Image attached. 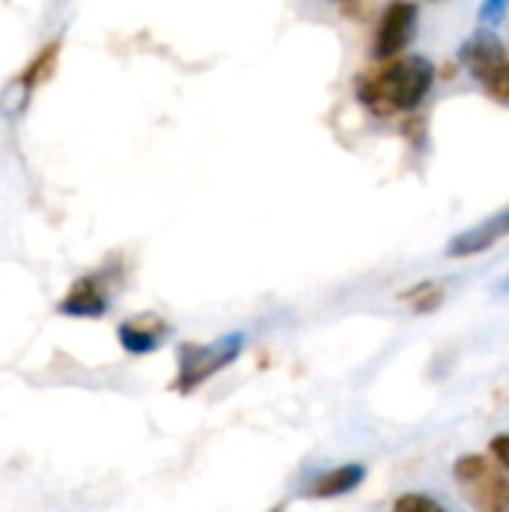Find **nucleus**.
I'll list each match as a JSON object with an SVG mask.
<instances>
[{"label":"nucleus","instance_id":"nucleus-1","mask_svg":"<svg viewBox=\"0 0 509 512\" xmlns=\"http://www.w3.org/2000/svg\"><path fill=\"white\" fill-rule=\"evenodd\" d=\"M432 81H435V66L420 54H408L360 72L357 99L378 117H396L414 111L432 90Z\"/></svg>","mask_w":509,"mask_h":512},{"label":"nucleus","instance_id":"nucleus-2","mask_svg":"<svg viewBox=\"0 0 509 512\" xmlns=\"http://www.w3.org/2000/svg\"><path fill=\"white\" fill-rule=\"evenodd\" d=\"M465 501L477 512H509V477L492 456L468 453L453 465Z\"/></svg>","mask_w":509,"mask_h":512},{"label":"nucleus","instance_id":"nucleus-3","mask_svg":"<svg viewBox=\"0 0 509 512\" xmlns=\"http://www.w3.org/2000/svg\"><path fill=\"white\" fill-rule=\"evenodd\" d=\"M243 345H246L243 333H228V336H219V339H213L207 345H183L174 390H180V393L198 390L213 375L228 369L243 354Z\"/></svg>","mask_w":509,"mask_h":512},{"label":"nucleus","instance_id":"nucleus-4","mask_svg":"<svg viewBox=\"0 0 509 512\" xmlns=\"http://www.w3.org/2000/svg\"><path fill=\"white\" fill-rule=\"evenodd\" d=\"M459 57L489 93V99L509 108V54L504 51V42L492 30H480L462 45Z\"/></svg>","mask_w":509,"mask_h":512},{"label":"nucleus","instance_id":"nucleus-5","mask_svg":"<svg viewBox=\"0 0 509 512\" xmlns=\"http://www.w3.org/2000/svg\"><path fill=\"white\" fill-rule=\"evenodd\" d=\"M417 21H420V6L417 3H390L381 12L378 30H375V57L381 63L402 57V51L417 36Z\"/></svg>","mask_w":509,"mask_h":512},{"label":"nucleus","instance_id":"nucleus-6","mask_svg":"<svg viewBox=\"0 0 509 512\" xmlns=\"http://www.w3.org/2000/svg\"><path fill=\"white\" fill-rule=\"evenodd\" d=\"M108 306H111L108 273H87L69 285L66 297L57 303V312L69 318H102Z\"/></svg>","mask_w":509,"mask_h":512},{"label":"nucleus","instance_id":"nucleus-7","mask_svg":"<svg viewBox=\"0 0 509 512\" xmlns=\"http://www.w3.org/2000/svg\"><path fill=\"white\" fill-rule=\"evenodd\" d=\"M504 237H509V207L492 213L489 219H483L480 225L462 231L459 237H453L450 246H447V255H450V258L483 255V252H489L492 246H498Z\"/></svg>","mask_w":509,"mask_h":512},{"label":"nucleus","instance_id":"nucleus-8","mask_svg":"<svg viewBox=\"0 0 509 512\" xmlns=\"http://www.w3.org/2000/svg\"><path fill=\"white\" fill-rule=\"evenodd\" d=\"M168 336V324L159 318V315H141V318H132L126 324H120L117 330V339L123 345V351L129 354H153L162 339Z\"/></svg>","mask_w":509,"mask_h":512},{"label":"nucleus","instance_id":"nucleus-9","mask_svg":"<svg viewBox=\"0 0 509 512\" xmlns=\"http://www.w3.org/2000/svg\"><path fill=\"white\" fill-rule=\"evenodd\" d=\"M366 480V465H339L321 477L312 480V486L306 489V498H315V501H333V498H342V495H351L360 483Z\"/></svg>","mask_w":509,"mask_h":512},{"label":"nucleus","instance_id":"nucleus-10","mask_svg":"<svg viewBox=\"0 0 509 512\" xmlns=\"http://www.w3.org/2000/svg\"><path fill=\"white\" fill-rule=\"evenodd\" d=\"M57 57H60V42H48V45H42L39 48V54L21 69V75L15 78L24 90H36L39 84H45L51 75H54V69H57Z\"/></svg>","mask_w":509,"mask_h":512},{"label":"nucleus","instance_id":"nucleus-11","mask_svg":"<svg viewBox=\"0 0 509 512\" xmlns=\"http://www.w3.org/2000/svg\"><path fill=\"white\" fill-rule=\"evenodd\" d=\"M393 512H450L438 498L432 495H423V492H408V495H399Z\"/></svg>","mask_w":509,"mask_h":512},{"label":"nucleus","instance_id":"nucleus-12","mask_svg":"<svg viewBox=\"0 0 509 512\" xmlns=\"http://www.w3.org/2000/svg\"><path fill=\"white\" fill-rule=\"evenodd\" d=\"M405 300H411L417 312H429L432 306H438V300H441V291H438L435 285H420V288H417L414 294H408Z\"/></svg>","mask_w":509,"mask_h":512},{"label":"nucleus","instance_id":"nucleus-13","mask_svg":"<svg viewBox=\"0 0 509 512\" xmlns=\"http://www.w3.org/2000/svg\"><path fill=\"white\" fill-rule=\"evenodd\" d=\"M492 456H495V462L501 465V471L509 477V435H498L495 441H492Z\"/></svg>","mask_w":509,"mask_h":512},{"label":"nucleus","instance_id":"nucleus-14","mask_svg":"<svg viewBox=\"0 0 509 512\" xmlns=\"http://www.w3.org/2000/svg\"><path fill=\"white\" fill-rule=\"evenodd\" d=\"M504 12H507V3H486V6L480 9V18H483V21H498Z\"/></svg>","mask_w":509,"mask_h":512},{"label":"nucleus","instance_id":"nucleus-15","mask_svg":"<svg viewBox=\"0 0 509 512\" xmlns=\"http://www.w3.org/2000/svg\"><path fill=\"white\" fill-rule=\"evenodd\" d=\"M273 512H282V510H279V507H276V510H273Z\"/></svg>","mask_w":509,"mask_h":512}]
</instances>
